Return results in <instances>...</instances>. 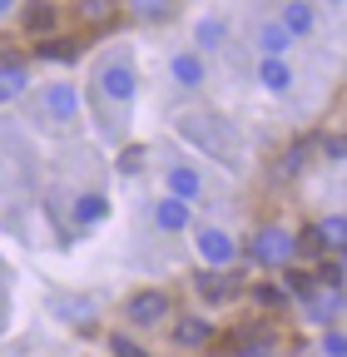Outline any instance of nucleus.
Here are the masks:
<instances>
[{
    "label": "nucleus",
    "instance_id": "27",
    "mask_svg": "<svg viewBox=\"0 0 347 357\" xmlns=\"http://www.w3.org/2000/svg\"><path fill=\"white\" fill-rule=\"evenodd\" d=\"M258 303H263V307H283V303H288V293H283L278 283H263V288H258Z\"/></svg>",
    "mask_w": 347,
    "mask_h": 357
},
{
    "label": "nucleus",
    "instance_id": "7",
    "mask_svg": "<svg viewBox=\"0 0 347 357\" xmlns=\"http://www.w3.org/2000/svg\"><path fill=\"white\" fill-rule=\"evenodd\" d=\"M20 25L35 35V40H50L60 30V6H50V0H40V6H25L20 10Z\"/></svg>",
    "mask_w": 347,
    "mask_h": 357
},
{
    "label": "nucleus",
    "instance_id": "26",
    "mask_svg": "<svg viewBox=\"0 0 347 357\" xmlns=\"http://www.w3.org/2000/svg\"><path fill=\"white\" fill-rule=\"evenodd\" d=\"M238 357H273V342H268V337H248V342L238 347Z\"/></svg>",
    "mask_w": 347,
    "mask_h": 357
},
{
    "label": "nucleus",
    "instance_id": "13",
    "mask_svg": "<svg viewBox=\"0 0 347 357\" xmlns=\"http://www.w3.org/2000/svg\"><path fill=\"white\" fill-rule=\"evenodd\" d=\"M258 84H263L268 95H288V89H293V70H288V60H263V65H258Z\"/></svg>",
    "mask_w": 347,
    "mask_h": 357
},
{
    "label": "nucleus",
    "instance_id": "28",
    "mask_svg": "<svg viewBox=\"0 0 347 357\" xmlns=\"http://www.w3.org/2000/svg\"><path fill=\"white\" fill-rule=\"evenodd\" d=\"M323 154H327L332 164H342V154H347V144H342V134H327V139H323Z\"/></svg>",
    "mask_w": 347,
    "mask_h": 357
},
{
    "label": "nucleus",
    "instance_id": "30",
    "mask_svg": "<svg viewBox=\"0 0 347 357\" xmlns=\"http://www.w3.org/2000/svg\"><path fill=\"white\" fill-rule=\"evenodd\" d=\"M144 20H169V6H139Z\"/></svg>",
    "mask_w": 347,
    "mask_h": 357
},
{
    "label": "nucleus",
    "instance_id": "20",
    "mask_svg": "<svg viewBox=\"0 0 347 357\" xmlns=\"http://www.w3.org/2000/svg\"><path fill=\"white\" fill-rule=\"evenodd\" d=\"M283 293H298V298H308L313 288H318V278L313 273H302V268H283V283H278Z\"/></svg>",
    "mask_w": 347,
    "mask_h": 357
},
{
    "label": "nucleus",
    "instance_id": "5",
    "mask_svg": "<svg viewBox=\"0 0 347 357\" xmlns=\"http://www.w3.org/2000/svg\"><path fill=\"white\" fill-rule=\"evenodd\" d=\"M40 109H45L55 124H70L79 114V95H75V84H50V89H40Z\"/></svg>",
    "mask_w": 347,
    "mask_h": 357
},
{
    "label": "nucleus",
    "instance_id": "17",
    "mask_svg": "<svg viewBox=\"0 0 347 357\" xmlns=\"http://www.w3.org/2000/svg\"><path fill=\"white\" fill-rule=\"evenodd\" d=\"M313 234H318V243H323V248H332V253H342V243H347V223H342V213H327V218L318 223V229H313Z\"/></svg>",
    "mask_w": 347,
    "mask_h": 357
},
{
    "label": "nucleus",
    "instance_id": "15",
    "mask_svg": "<svg viewBox=\"0 0 347 357\" xmlns=\"http://www.w3.org/2000/svg\"><path fill=\"white\" fill-rule=\"evenodd\" d=\"M174 342L179 347H208L213 342V323L208 318H184L179 328H174Z\"/></svg>",
    "mask_w": 347,
    "mask_h": 357
},
{
    "label": "nucleus",
    "instance_id": "22",
    "mask_svg": "<svg viewBox=\"0 0 347 357\" xmlns=\"http://www.w3.org/2000/svg\"><path fill=\"white\" fill-rule=\"evenodd\" d=\"M75 15L90 20V25H105V20H114V6L109 0H84V6H75Z\"/></svg>",
    "mask_w": 347,
    "mask_h": 357
},
{
    "label": "nucleus",
    "instance_id": "6",
    "mask_svg": "<svg viewBox=\"0 0 347 357\" xmlns=\"http://www.w3.org/2000/svg\"><path fill=\"white\" fill-rule=\"evenodd\" d=\"M194 243H199V253H203L213 268H224V263H233V258H238V238H229L224 229H199V238H194Z\"/></svg>",
    "mask_w": 347,
    "mask_h": 357
},
{
    "label": "nucleus",
    "instance_id": "4",
    "mask_svg": "<svg viewBox=\"0 0 347 357\" xmlns=\"http://www.w3.org/2000/svg\"><path fill=\"white\" fill-rule=\"evenodd\" d=\"M100 89L114 105H129V100H134V65H129V60H109L100 70Z\"/></svg>",
    "mask_w": 347,
    "mask_h": 357
},
{
    "label": "nucleus",
    "instance_id": "1",
    "mask_svg": "<svg viewBox=\"0 0 347 357\" xmlns=\"http://www.w3.org/2000/svg\"><path fill=\"white\" fill-rule=\"evenodd\" d=\"M124 318L134 323V328H159V323L169 318V293H159V288H139L134 298L124 303Z\"/></svg>",
    "mask_w": 347,
    "mask_h": 357
},
{
    "label": "nucleus",
    "instance_id": "16",
    "mask_svg": "<svg viewBox=\"0 0 347 357\" xmlns=\"http://www.w3.org/2000/svg\"><path fill=\"white\" fill-rule=\"evenodd\" d=\"M194 283H199V293H203V298H213V303L238 293V273H233V278H224V273H213V268H208V273H199Z\"/></svg>",
    "mask_w": 347,
    "mask_h": 357
},
{
    "label": "nucleus",
    "instance_id": "10",
    "mask_svg": "<svg viewBox=\"0 0 347 357\" xmlns=\"http://www.w3.org/2000/svg\"><path fill=\"white\" fill-rule=\"evenodd\" d=\"M302 307H308V318H313V323H332L337 312H342V293H332V288H313L308 298H302Z\"/></svg>",
    "mask_w": 347,
    "mask_h": 357
},
{
    "label": "nucleus",
    "instance_id": "8",
    "mask_svg": "<svg viewBox=\"0 0 347 357\" xmlns=\"http://www.w3.org/2000/svg\"><path fill=\"white\" fill-rule=\"evenodd\" d=\"M199 194H203V178H199V169H194V164H174V169H169V199L194 204Z\"/></svg>",
    "mask_w": 347,
    "mask_h": 357
},
{
    "label": "nucleus",
    "instance_id": "12",
    "mask_svg": "<svg viewBox=\"0 0 347 357\" xmlns=\"http://www.w3.org/2000/svg\"><path fill=\"white\" fill-rule=\"evenodd\" d=\"M288 45H293V35H288L278 20H263V25H258V50H263V60H283Z\"/></svg>",
    "mask_w": 347,
    "mask_h": 357
},
{
    "label": "nucleus",
    "instance_id": "11",
    "mask_svg": "<svg viewBox=\"0 0 347 357\" xmlns=\"http://www.w3.org/2000/svg\"><path fill=\"white\" fill-rule=\"evenodd\" d=\"M154 229H164V234H184V229H189V204H179V199H159V204H154Z\"/></svg>",
    "mask_w": 347,
    "mask_h": 357
},
{
    "label": "nucleus",
    "instance_id": "14",
    "mask_svg": "<svg viewBox=\"0 0 347 357\" xmlns=\"http://www.w3.org/2000/svg\"><path fill=\"white\" fill-rule=\"evenodd\" d=\"M169 70H174V79H179L184 89H199V84H203V60H199L194 50H179V55L169 60Z\"/></svg>",
    "mask_w": 347,
    "mask_h": 357
},
{
    "label": "nucleus",
    "instance_id": "2",
    "mask_svg": "<svg viewBox=\"0 0 347 357\" xmlns=\"http://www.w3.org/2000/svg\"><path fill=\"white\" fill-rule=\"evenodd\" d=\"M179 129L189 134V139H194V144H203L208 154H219V159L229 164V154H233V144H229V139H224V134H219V119H213V114H189V119H184Z\"/></svg>",
    "mask_w": 347,
    "mask_h": 357
},
{
    "label": "nucleus",
    "instance_id": "9",
    "mask_svg": "<svg viewBox=\"0 0 347 357\" xmlns=\"http://www.w3.org/2000/svg\"><path fill=\"white\" fill-rule=\"evenodd\" d=\"M278 25L298 40V35H308L313 25H318V10L308 6V0H288V6H283V15H278Z\"/></svg>",
    "mask_w": 347,
    "mask_h": 357
},
{
    "label": "nucleus",
    "instance_id": "29",
    "mask_svg": "<svg viewBox=\"0 0 347 357\" xmlns=\"http://www.w3.org/2000/svg\"><path fill=\"white\" fill-rule=\"evenodd\" d=\"M323 352H327V357H342V352H347V342H342V333H337V328H327V337H323Z\"/></svg>",
    "mask_w": 347,
    "mask_h": 357
},
{
    "label": "nucleus",
    "instance_id": "19",
    "mask_svg": "<svg viewBox=\"0 0 347 357\" xmlns=\"http://www.w3.org/2000/svg\"><path fill=\"white\" fill-rule=\"evenodd\" d=\"M25 89V65H0V105Z\"/></svg>",
    "mask_w": 347,
    "mask_h": 357
},
{
    "label": "nucleus",
    "instance_id": "23",
    "mask_svg": "<svg viewBox=\"0 0 347 357\" xmlns=\"http://www.w3.org/2000/svg\"><path fill=\"white\" fill-rule=\"evenodd\" d=\"M199 45H203V50H219V45H224V20H199Z\"/></svg>",
    "mask_w": 347,
    "mask_h": 357
},
{
    "label": "nucleus",
    "instance_id": "3",
    "mask_svg": "<svg viewBox=\"0 0 347 357\" xmlns=\"http://www.w3.org/2000/svg\"><path fill=\"white\" fill-rule=\"evenodd\" d=\"M253 258L258 263H268V268H288L298 253H293V234L288 229H263L253 238Z\"/></svg>",
    "mask_w": 347,
    "mask_h": 357
},
{
    "label": "nucleus",
    "instance_id": "25",
    "mask_svg": "<svg viewBox=\"0 0 347 357\" xmlns=\"http://www.w3.org/2000/svg\"><path fill=\"white\" fill-rule=\"evenodd\" d=\"M109 352H114V357H149V352H144L139 342H129V337H119V333L109 337Z\"/></svg>",
    "mask_w": 347,
    "mask_h": 357
},
{
    "label": "nucleus",
    "instance_id": "18",
    "mask_svg": "<svg viewBox=\"0 0 347 357\" xmlns=\"http://www.w3.org/2000/svg\"><path fill=\"white\" fill-rule=\"evenodd\" d=\"M105 194H84V199H75V223H79V229H90V223H100L105 218Z\"/></svg>",
    "mask_w": 347,
    "mask_h": 357
},
{
    "label": "nucleus",
    "instance_id": "24",
    "mask_svg": "<svg viewBox=\"0 0 347 357\" xmlns=\"http://www.w3.org/2000/svg\"><path fill=\"white\" fill-rule=\"evenodd\" d=\"M308 154H313V144H308V139L293 144V149H288V159H283V178H293V174L302 169V159H308Z\"/></svg>",
    "mask_w": 347,
    "mask_h": 357
},
{
    "label": "nucleus",
    "instance_id": "21",
    "mask_svg": "<svg viewBox=\"0 0 347 357\" xmlns=\"http://www.w3.org/2000/svg\"><path fill=\"white\" fill-rule=\"evenodd\" d=\"M40 55H45V60H75V55H79V40H65V35H50L45 45H40Z\"/></svg>",
    "mask_w": 347,
    "mask_h": 357
}]
</instances>
